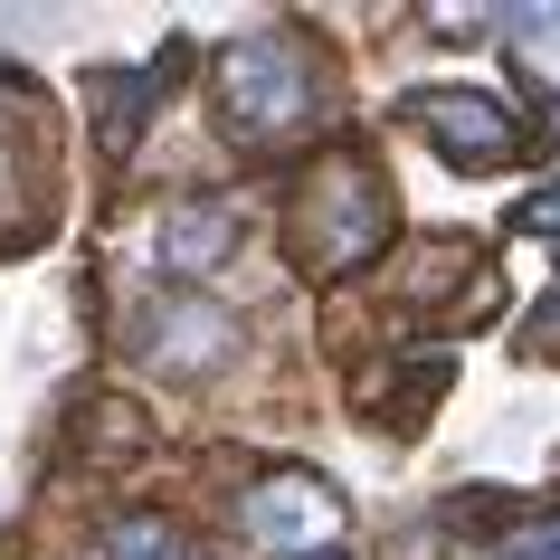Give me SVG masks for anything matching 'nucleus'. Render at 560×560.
Returning <instances> with one entry per match:
<instances>
[{
    "mask_svg": "<svg viewBox=\"0 0 560 560\" xmlns=\"http://www.w3.org/2000/svg\"><path fill=\"white\" fill-rule=\"evenodd\" d=\"M229 513H237V541H257V551H276V560H324V551H342V523H352V503L332 494L314 466H266V475H247Z\"/></svg>",
    "mask_w": 560,
    "mask_h": 560,
    "instance_id": "obj_3",
    "label": "nucleus"
},
{
    "mask_svg": "<svg viewBox=\"0 0 560 560\" xmlns=\"http://www.w3.org/2000/svg\"><path fill=\"white\" fill-rule=\"evenodd\" d=\"M324 105H332V86H324V58H314L304 30H247L229 48H209V115H219L229 143L276 152L295 133H314Z\"/></svg>",
    "mask_w": 560,
    "mask_h": 560,
    "instance_id": "obj_1",
    "label": "nucleus"
},
{
    "mask_svg": "<svg viewBox=\"0 0 560 560\" xmlns=\"http://www.w3.org/2000/svg\"><path fill=\"white\" fill-rule=\"evenodd\" d=\"M513 237H532V247H541V257L560 266V172L541 180V190H532L523 209H513Z\"/></svg>",
    "mask_w": 560,
    "mask_h": 560,
    "instance_id": "obj_11",
    "label": "nucleus"
},
{
    "mask_svg": "<svg viewBox=\"0 0 560 560\" xmlns=\"http://www.w3.org/2000/svg\"><path fill=\"white\" fill-rule=\"evenodd\" d=\"M503 30H513V67H523V86L560 95V10H513Z\"/></svg>",
    "mask_w": 560,
    "mask_h": 560,
    "instance_id": "obj_9",
    "label": "nucleus"
},
{
    "mask_svg": "<svg viewBox=\"0 0 560 560\" xmlns=\"http://www.w3.org/2000/svg\"><path fill=\"white\" fill-rule=\"evenodd\" d=\"M485 560H560V503L513 513L503 532H485Z\"/></svg>",
    "mask_w": 560,
    "mask_h": 560,
    "instance_id": "obj_10",
    "label": "nucleus"
},
{
    "mask_svg": "<svg viewBox=\"0 0 560 560\" xmlns=\"http://www.w3.org/2000/svg\"><path fill=\"white\" fill-rule=\"evenodd\" d=\"M162 77L172 67H133V77H95V133H105V152H133L152 124V95H162Z\"/></svg>",
    "mask_w": 560,
    "mask_h": 560,
    "instance_id": "obj_7",
    "label": "nucleus"
},
{
    "mask_svg": "<svg viewBox=\"0 0 560 560\" xmlns=\"http://www.w3.org/2000/svg\"><path fill=\"white\" fill-rule=\"evenodd\" d=\"M324 560H352V551H324Z\"/></svg>",
    "mask_w": 560,
    "mask_h": 560,
    "instance_id": "obj_13",
    "label": "nucleus"
},
{
    "mask_svg": "<svg viewBox=\"0 0 560 560\" xmlns=\"http://www.w3.org/2000/svg\"><path fill=\"white\" fill-rule=\"evenodd\" d=\"M237 237H247V219H237L229 190H180V200H162V219H152V266L180 276V285H200V276H219V266L237 257Z\"/></svg>",
    "mask_w": 560,
    "mask_h": 560,
    "instance_id": "obj_6",
    "label": "nucleus"
},
{
    "mask_svg": "<svg viewBox=\"0 0 560 560\" xmlns=\"http://www.w3.org/2000/svg\"><path fill=\"white\" fill-rule=\"evenodd\" d=\"M389 180L361 162L352 143L324 152L314 172L295 180V200H285V247H295L304 276H361V266L389 247Z\"/></svg>",
    "mask_w": 560,
    "mask_h": 560,
    "instance_id": "obj_2",
    "label": "nucleus"
},
{
    "mask_svg": "<svg viewBox=\"0 0 560 560\" xmlns=\"http://www.w3.org/2000/svg\"><path fill=\"white\" fill-rule=\"evenodd\" d=\"M399 115H409V133H428L438 162H456V172H513V162H532L523 105L494 95V86H418Z\"/></svg>",
    "mask_w": 560,
    "mask_h": 560,
    "instance_id": "obj_4",
    "label": "nucleus"
},
{
    "mask_svg": "<svg viewBox=\"0 0 560 560\" xmlns=\"http://www.w3.org/2000/svg\"><path fill=\"white\" fill-rule=\"evenodd\" d=\"M523 352H532V361H560V285L523 314Z\"/></svg>",
    "mask_w": 560,
    "mask_h": 560,
    "instance_id": "obj_12",
    "label": "nucleus"
},
{
    "mask_svg": "<svg viewBox=\"0 0 560 560\" xmlns=\"http://www.w3.org/2000/svg\"><path fill=\"white\" fill-rule=\"evenodd\" d=\"M95 560H200L190 541H180L172 513H105V532H95Z\"/></svg>",
    "mask_w": 560,
    "mask_h": 560,
    "instance_id": "obj_8",
    "label": "nucleus"
},
{
    "mask_svg": "<svg viewBox=\"0 0 560 560\" xmlns=\"http://www.w3.org/2000/svg\"><path fill=\"white\" fill-rule=\"evenodd\" d=\"M124 352L143 371H162V381H219L237 361V314L219 295H200V285H172L124 324Z\"/></svg>",
    "mask_w": 560,
    "mask_h": 560,
    "instance_id": "obj_5",
    "label": "nucleus"
}]
</instances>
